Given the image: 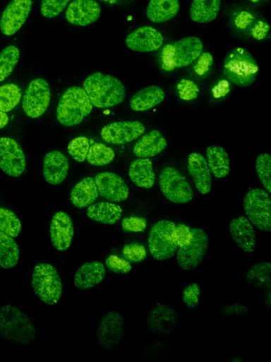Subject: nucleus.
<instances>
[{
	"mask_svg": "<svg viewBox=\"0 0 271 362\" xmlns=\"http://www.w3.org/2000/svg\"><path fill=\"white\" fill-rule=\"evenodd\" d=\"M92 105L83 88H68L61 96L56 107V118L65 127L79 124L92 111Z\"/></svg>",
	"mask_w": 271,
	"mask_h": 362,
	"instance_id": "20e7f679",
	"label": "nucleus"
},
{
	"mask_svg": "<svg viewBox=\"0 0 271 362\" xmlns=\"http://www.w3.org/2000/svg\"><path fill=\"white\" fill-rule=\"evenodd\" d=\"M31 284L34 293L44 303L54 305L60 300L62 281L52 264L44 262L36 264L32 273Z\"/></svg>",
	"mask_w": 271,
	"mask_h": 362,
	"instance_id": "423d86ee",
	"label": "nucleus"
},
{
	"mask_svg": "<svg viewBox=\"0 0 271 362\" xmlns=\"http://www.w3.org/2000/svg\"><path fill=\"white\" fill-rule=\"evenodd\" d=\"M122 255L126 260L131 262H140L143 261L147 252L145 247L138 243L126 245L122 250Z\"/></svg>",
	"mask_w": 271,
	"mask_h": 362,
	"instance_id": "79ce46f5",
	"label": "nucleus"
},
{
	"mask_svg": "<svg viewBox=\"0 0 271 362\" xmlns=\"http://www.w3.org/2000/svg\"><path fill=\"white\" fill-rule=\"evenodd\" d=\"M229 229L231 236L242 250L251 252L255 247V232L252 223L245 216L230 221Z\"/></svg>",
	"mask_w": 271,
	"mask_h": 362,
	"instance_id": "5701e85b",
	"label": "nucleus"
},
{
	"mask_svg": "<svg viewBox=\"0 0 271 362\" xmlns=\"http://www.w3.org/2000/svg\"><path fill=\"white\" fill-rule=\"evenodd\" d=\"M104 1H109V2H113V1H114L115 0H104Z\"/></svg>",
	"mask_w": 271,
	"mask_h": 362,
	"instance_id": "864d4df0",
	"label": "nucleus"
},
{
	"mask_svg": "<svg viewBox=\"0 0 271 362\" xmlns=\"http://www.w3.org/2000/svg\"><path fill=\"white\" fill-rule=\"evenodd\" d=\"M105 274V267L102 262H85L76 271L73 279L74 285L80 290L92 288L102 282Z\"/></svg>",
	"mask_w": 271,
	"mask_h": 362,
	"instance_id": "b1692460",
	"label": "nucleus"
},
{
	"mask_svg": "<svg viewBox=\"0 0 271 362\" xmlns=\"http://www.w3.org/2000/svg\"><path fill=\"white\" fill-rule=\"evenodd\" d=\"M146 226V220L141 217L130 216L124 218L121 221V228L125 232H143L145 230Z\"/></svg>",
	"mask_w": 271,
	"mask_h": 362,
	"instance_id": "49530a36",
	"label": "nucleus"
},
{
	"mask_svg": "<svg viewBox=\"0 0 271 362\" xmlns=\"http://www.w3.org/2000/svg\"><path fill=\"white\" fill-rule=\"evenodd\" d=\"M49 233L52 243L59 251L68 250L74 233L73 221L64 211L56 212L50 222Z\"/></svg>",
	"mask_w": 271,
	"mask_h": 362,
	"instance_id": "aec40b11",
	"label": "nucleus"
},
{
	"mask_svg": "<svg viewBox=\"0 0 271 362\" xmlns=\"http://www.w3.org/2000/svg\"><path fill=\"white\" fill-rule=\"evenodd\" d=\"M229 85L226 81H219L212 89L214 97L220 98L226 95L229 92Z\"/></svg>",
	"mask_w": 271,
	"mask_h": 362,
	"instance_id": "8fccbe9b",
	"label": "nucleus"
},
{
	"mask_svg": "<svg viewBox=\"0 0 271 362\" xmlns=\"http://www.w3.org/2000/svg\"><path fill=\"white\" fill-rule=\"evenodd\" d=\"M220 313L224 317L245 316L250 314V310L242 303H233L224 306Z\"/></svg>",
	"mask_w": 271,
	"mask_h": 362,
	"instance_id": "09e8293b",
	"label": "nucleus"
},
{
	"mask_svg": "<svg viewBox=\"0 0 271 362\" xmlns=\"http://www.w3.org/2000/svg\"><path fill=\"white\" fill-rule=\"evenodd\" d=\"M179 7V0H150L146 8V16L152 23H164L176 16Z\"/></svg>",
	"mask_w": 271,
	"mask_h": 362,
	"instance_id": "c85d7f7f",
	"label": "nucleus"
},
{
	"mask_svg": "<svg viewBox=\"0 0 271 362\" xmlns=\"http://www.w3.org/2000/svg\"><path fill=\"white\" fill-rule=\"evenodd\" d=\"M22 96L20 88L14 83L0 86V111L7 112L19 103Z\"/></svg>",
	"mask_w": 271,
	"mask_h": 362,
	"instance_id": "e433bc0d",
	"label": "nucleus"
},
{
	"mask_svg": "<svg viewBox=\"0 0 271 362\" xmlns=\"http://www.w3.org/2000/svg\"><path fill=\"white\" fill-rule=\"evenodd\" d=\"M83 89L92 106L98 108H108L120 104L126 93L125 86L118 78L100 71L85 78Z\"/></svg>",
	"mask_w": 271,
	"mask_h": 362,
	"instance_id": "f257e3e1",
	"label": "nucleus"
},
{
	"mask_svg": "<svg viewBox=\"0 0 271 362\" xmlns=\"http://www.w3.org/2000/svg\"><path fill=\"white\" fill-rule=\"evenodd\" d=\"M187 170L193 178L195 186L201 194L211 190L212 176L205 158L199 153H192L188 157Z\"/></svg>",
	"mask_w": 271,
	"mask_h": 362,
	"instance_id": "4be33fe9",
	"label": "nucleus"
},
{
	"mask_svg": "<svg viewBox=\"0 0 271 362\" xmlns=\"http://www.w3.org/2000/svg\"><path fill=\"white\" fill-rule=\"evenodd\" d=\"M221 0H193L190 18L195 23H207L215 20L219 11Z\"/></svg>",
	"mask_w": 271,
	"mask_h": 362,
	"instance_id": "2f4dec72",
	"label": "nucleus"
},
{
	"mask_svg": "<svg viewBox=\"0 0 271 362\" xmlns=\"http://www.w3.org/2000/svg\"><path fill=\"white\" fill-rule=\"evenodd\" d=\"M159 185L164 196L170 202L186 204L193 197L192 187L186 177L175 168H164L159 175Z\"/></svg>",
	"mask_w": 271,
	"mask_h": 362,
	"instance_id": "1a4fd4ad",
	"label": "nucleus"
},
{
	"mask_svg": "<svg viewBox=\"0 0 271 362\" xmlns=\"http://www.w3.org/2000/svg\"><path fill=\"white\" fill-rule=\"evenodd\" d=\"M167 142L162 133L152 129L144 134L133 146V154L138 158L153 157L161 153Z\"/></svg>",
	"mask_w": 271,
	"mask_h": 362,
	"instance_id": "393cba45",
	"label": "nucleus"
},
{
	"mask_svg": "<svg viewBox=\"0 0 271 362\" xmlns=\"http://www.w3.org/2000/svg\"><path fill=\"white\" fill-rule=\"evenodd\" d=\"M258 64L253 54L243 47L230 50L223 62V74L226 78L239 87L252 85L258 74Z\"/></svg>",
	"mask_w": 271,
	"mask_h": 362,
	"instance_id": "7ed1b4c3",
	"label": "nucleus"
},
{
	"mask_svg": "<svg viewBox=\"0 0 271 362\" xmlns=\"http://www.w3.org/2000/svg\"><path fill=\"white\" fill-rule=\"evenodd\" d=\"M244 211L249 221L259 230L271 231V198L260 188L249 190L243 200Z\"/></svg>",
	"mask_w": 271,
	"mask_h": 362,
	"instance_id": "0eeeda50",
	"label": "nucleus"
},
{
	"mask_svg": "<svg viewBox=\"0 0 271 362\" xmlns=\"http://www.w3.org/2000/svg\"><path fill=\"white\" fill-rule=\"evenodd\" d=\"M19 257V248L13 238L0 232V267L13 268L17 265Z\"/></svg>",
	"mask_w": 271,
	"mask_h": 362,
	"instance_id": "473e14b6",
	"label": "nucleus"
},
{
	"mask_svg": "<svg viewBox=\"0 0 271 362\" xmlns=\"http://www.w3.org/2000/svg\"><path fill=\"white\" fill-rule=\"evenodd\" d=\"M86 214L88 217L92 221L103 224L112 225L121 218L122 209L116 204L102 202L90 205Z\"/></svg>",
	"mask_w": 271,
	"mask_h": 362,
	"instance_id": "c756f323",
	"label": "nucleus"
},
{
	"mask_svg": "<svg viewBox=\"0 0 271 362\" xmlns=\"http://www.w3.org/2000/svg\"><path fill=\"white\" fill-rule=\"evenodd\" d=\"M101 8L95 0H73L68 6L66 19L77 26H87L98 20Z\"/></svg>",
	"mask_w": 271,
	"mask_h": 362,
	"instance_id": "a211bd4d",
	"label": "nucleus"
},
{
	"mask_svg": "<svg viewBox=\"0 0 271 362\" xmlns=\"http://www.w3.org/2000/svg\"><path fill=\"white\" fill-rule=\"evenodd\" d=\"M70 0H41L40 13L47 18H53L59 16Z\"/></svg>",
	"mask_w": 271,
	"mask_h": 362,
	"instance_id": "a19ab883",
	"label": "nucleus"
},
{
	"mask_svg": "<svg viewBox=\"0 0 271 362\" xmlns=\"http://www.w3.org/2000/svg\"><path fill=\"white\" fill-rule=\"evenodd\" d=\"M208 243V236L203 229H191L190 240L176 250V260L179 266L185 271L196 268L207 252Z\"/></svg>",
	"mask_w": 271,
	"mask_h": 362,
	"instance_id": "9d476101",
	"label": "nucleus"
},
{
	"mask_svg": "<svg viewBox=\"0 0 271 362\" xmlns=\"http://www.w3.org/2000/svg\"><path fill=\"white\" fill-rule=\"evenodd\" d=\"M145 131V126L138 121H121L105 125L100 135L102 140L108 144L121 145L136 139Z\"/></svg>",
	"mask_w": 271,
	"mask_h": 362,
	"instance_id": "4468645a",
	"label": "nucleus"
},
{
	"mask_svg": "<svg viewBox=\"0 0 271 362\" xmlns=\"http://www.w3.org/2000/svg\"><path fill=\"white\" fill-rule=\"evenodd\" d=\"M20 58V50L15 45H8L0 52V82L13 71Z\"/></svg>",
	"mask_w": 271,
	"mask_h": 362,
	"instance_id": "f704fd0d",
	"label": "nucleus"
},
{
	"mask_svg": "<svg viewBox=\"0 0 271 362\" xmlns=\"http://www.w3.org/2000/svg\"><path fill=\"white\" fill-rule=\"evenodd\" d=\"M207 163L210 173L217 178H223L230 171L228 153L221 146L212 145L206 150Z\"/></svg>",
	"mask_w": 271,
	"mask_h": 362,
	"instance_id": "7c9ffc66",
	"label": "nucleus"
},
{
	"mask_svg": "<svg viewBox=\"0 0 271 362\" xmlns=\"http://www.w3.org/2000/svg\"><path fill=\"white\" fill-rule=\"evenodd\" d=\"M175 223L161 220L150 228L147 247L152 257L159 262L167 260L175 255L178 248L173 237Z\"/></svg>",
	"mask_w": 271,
	"mask_h": 362,
	"instance_id": "6e6552de",
	"label": "nucleus"
},
{
	"mask_svg": "<svg viewBox=\"0 0 271 362\" xmlns=\"http://www.w3.org/2000/svg\"><path fill=\"white\" fill-rule=\"evenodd\" d=\"M165 98L164 90L158 86H150L136 93L130 100V107L136 112L148 110L162 103Z\"/></svg>",
	"mask_w": 271,
	"mask_h": 362,
	"instance_id": "a878e982",
	"label": "nucleus"
},
{
	"mask_svg": "<svg viewBox=\"0 0 271 362\" xmlns=\"http://www.w3.org/2000/svg\"><path fill=\"white\" fill-rule=\"evenodd\" d=\"M173 237L178 247L183 246L191 239V228L183 223L176 225L173 232Z\"/></svg>",
	"mask_w": 271,
	"mask_h": 362,
	"instance_id": "de8ad7c7",
	"label": "nucleus"
},
{
	"mask_svg": "<svg viewBox=\"0 0 271 362\" xmlns=\"http://www.w3.org/2000/svg\"><path fill=\"white\" fill-rule=\"evenodd\" d=\"M105 264L110 271L117 274H128L132 268L128 260L114 255L107 257Z\"/></svg>",
	"mask_w": 271,
	"mask_h": 362,
	"instance_id": "c03bdc74",
	"label": "nucleus"
},
{
	"mask_svg": "<svg viewBox=\"0 0 271 362\" xmlns=\"http://www.w3.org/2000/svg\"><path fill=\"white\" fill-rule=\"evenodd\" d=\"M98 195L95 179L86 177L73 187L70 194V199L73 206L81 209L94 203Z\"/></svg>",
	"mask_w": 271,
	"mask_h": 362,
	"instance_id": "cd10ccee",
	"label": "nucleus"
},
{
	"mask_svg": "<svg viewBox=\"0 0 271 362\" xmlns=\"http://www.w3.org/2000/svg\"><path fill=\"white\" fill-rule=\"evenodd\" d=\"M21 230L22 224L17 216L9 209L0 207V232L16 238Z\"/></svg>",
	"mask_w": 271,
	"mask_h": 362,
	"instance_id": "4c0bfd02",
	"label": "nucleus"
},
{
	"mask_svg": "<svg viewBox=\"0 0 271 362\" xmlns=\"http://www.w3.org/2000/svg\"><path fill=\"white\" fill-rule=\"evenodd\" d=\"M255 170L265 191L271 193V156L269 153H263L258 156L255 160Z\"/></svg>",
	"mask_w": 271,
	"mask_h": 362,
	"instance_id": "58836bf2",
	"label": "nucleus"
},
{
	"mask_svg": "<svg viewBox=\"0 0 271 362\" xmlns=\"http://www.w3.org/2000/svg\"><path fill=\"white\" fill-rule=\"evenodd\" d=\"M125 335V322L116 311L104 315L98 326L97 338L105 349L113 350L120 345Z\"/></svg>",
	"mask_w": 271,
	"mask_h": 362,
	"instance_id": "f8f14e48",
	"label": "nucleus"
},
{
	"mask_svg": "<svg viewBox=\"0 0 271 362\" xmlns=\"http://www.w3.org/2000/svg\"><path fill=\"white\" fill-rule=\"evenodd\" d=\"M88 139L83 136L71 140L67 147L69 155L77 162H83L87 157L90 148Z\"/></svg>",
	"mask_w": 271,
	"mask_h": 362,
	"instance_id": "ea45409f",
	"label": "nucleus"
},
{
	"mask_svg": "<svg viewBox=\"0 0 271 362\" xmlns=\"http://www.w3.org/2000/svg\"><path fill=\"white\" fill-rule=\"evenodd\" d=\"M162 33L152 26L136 28L126 37L125 43L131 50L138 52H151L157 50L163 44Z\"/></svg>",
	"mask_w": 271,
	"mask_h": 362,
	"instance_id": "dca6fc26",
	"label": "nucleus"
},
{
	"mask_svg": "<svg viewBox=\"0 0 271 362\" xmlns=\"http://www.w3.org/2000/svg\"><path fill=\"white\" fill-rule=\"evenodd\" d=\"M51 98L49 85L46 80L36 78L32 80L23 98L22 108L30 118H37L47 110Z\"/></svg>",
	"mask_w": 271,
	"mask_h": 362,
	"instance_id": "9b49d317",
	"label": "nucleus"
},
{
	"mask_svg": "<svg viewBox=\"0 0 271 362\" xmlns=\"http://www.w3.org/2000/svg\"><path fill=\"white\" fill-rule=\"evenodd\" d=\"M212 64L211 58L200 59L197 66L195 67V71L197 74L201 76L207 72L209 69L210 66Z\"/></svg>",
	"mask_w": 271,
	"mask_h": 362,
	"instance_id": "3c124183",
	"label": "nucleus"
},
{
	"mask_svg": "<svg viewBox=\"0 0 271 362\" xmlns=\"http://www.w3.org/2000/svg\"><path fill=\"white\" fill-rule=\"evenodd\" d=\"M8 122V117L6 112L0 111V129L4 128Z\"/></svg>",
	"mask_w": 271,
	"mask_h": 362,
	"instance_id": "603ef678",
	"label": "nucleus"
},
{
	"mask_svg": "<svg viewBox=\"0 0 271 362\" xmlns=\"http://www.w3.org/2000/svg\"><path fill=\"white\" fill-rule=\"evenodd\" d=\"M0 335L19 345H29L37 332L30 319L18 308L11 305L0 307Z\"/></svg>",
	"mask_w": 271,
	"mask_h": 362,
	"instance_id": "f03ea898",
	"label": "nucleus"
},
{
	"mask_svg": "<svg viewBox=\"0 0 271 362\" xmlns=\"http://www.w3.org/2000/svg\"><path fill=\"white\" fill-rule=\"evenodd\" d=\"M25 156L18 142L10 137L0 138V168L6 175L18 177L25 171Z\"/></svg>",
	"mask_w": 271,
	"mask_h": 362,
	"instance_id": "ddd939ff",
	"label": "nucleus"
},
{
	"mask_svg": "<svg viewBox=\"0 0 271 362\" xmlns=\"http://www.w3.org/2000/svg\"><path fill=\"white\" fill-rule=\"evenodd\" d=\"M177 90L179 98L183 100L195 99L200 91L198 86L192 81L182 78L177 83Z\"/></svg>",
	"mask_w": 271,
	"mask_h": 362,
	"instance_id": "37998d69",
	"label": "nucleus"
},
{
	"mask_svg": "<svg viewBox=\"0 0 271 362\" xmlns=\"http://www.w3.org/2000/svg\"><path fill=\"white\" fill-rule=\"evenodd\" d=\"M201 289L197 283L188 285L183 291L182 300L188 308H195L199 304Z\"/></svg>",
	"mask_w": 271,
	"mask_h": 362,
	"instance_id": "a18cd8bd",
	"label": "nucleus"
},
{
	"mask_svg": "<svg viewBox=\"0 0 271 362\" xmlns=\"http://www.w3.org/2000/svg\"><path fill=\"white\" fill-rule=\"evenodd\" d=\"M203 49L202 40L194 36L183 37L167 44L160 53L162 69L172 71L186 66L200 56Z\"/></svg>",
	"mask_w": 271,
	"mask_h": 362,
	"instance_id": "39448f33",
	"label": "nucleus"
},
{
	"mask_svg": "<svg viewBox=\"0 0 271 362\" xmlns=\"http://www.w3.org/2000/svg\"><path fill=\"white\" fill-rule=\"evenodd\" d=\"M128 175L131 180L138 187L149 189L155 181L152 163L147 158H139L130 164Z\"/></svg>",
	"mask_w": 271,
	"mask_h": 362,
	"instance_id": "bb28decb",
	"label": "nucleus"
},
{
	"mask_svg": "<svg viewBox=\"0 0 271 362\" xmlns=\"http://www.w3.org/2000/svg\"><path fill=\"white\" fill-rule=\"evenodd\" d=\"M114 156V151L111 147L95 143L90 146L86 159L92 165L102 166L113 161Z\"/></svg>",
	"mask_w": 271,
	"mask_h": 362,
	"instance_id": "c9c22d12",
	"label": "nucleus"
},
{
	"mask_svg": "<svg viewBox=\"0 0 271 362\" xmlns=\"http://www.w3.org/2000/svg\"><path fill=\"white\" fill-rule=\"evenodd\" d=\"M179 316L171 308L165 305H159L153 308L147 317L150 329L156 334L169 336L177 328Z\"/></svg>",
	"mask_w": 271,
	"mask_h": 362,
	"instance_id": "6ab92c4d",
	"label": "nucleus"
},
{
	"mask_svg": "<svg viewBox=\"0 0 271 362\" xmlns=\"http://www.w3.org/2000/svg\"><path fill=\"white\" fill-rule=\"evenodd\" d=\"M94 179L99 194L104 199L121 202L128 198V187L119 175L111 172H102L97 174Z\"/></svg>",
	"mask_w": 271,
	"mask_h": 362,
	"instance_id": "f3484780",
	"label": "nucleus"
},
{
	"mask_svg": "<svg viewBox=\"0 0 271 362\" xmlns=\"http://www.w3.org/2000/svg\"><path fill=\"white\" fill-rule=\"evenodd\" d=\"M43 176L52 185L61 183L67 177L69 163L67 157L60 151L48 152L43 159Z\"/></svg>",
	"mask_w": 271,
	"mask_h": 362,
	"instance_id": "412c9836",
	"label": "nucleus"
},
{
	"mask_svg": "<svg viewBox=\"0 0 271 362\" xmlns=\"http://www.w3.org/2000/svg\"><path fill=\"white\" fill-rule=\"evenodd\" d=\"M271 263L263 262L254 264L246 272L248 284L258 287H270L271 283Z\"/></svg>",
	"mask_w": 271,
	"mask_h": 362,
	"instance_id": "72a5a7b5",
	"label": "nucleus"
},
{
	"mask_svg": "<svg viewBox=\"0 0 271 362\" xmlns=\"http://www.w3.org/2000/svg\"><path fill=\"white\" fill-rule=\"evenodd\" d=\"M32 6V0H11L1 16V32L6 36L17 33L28 18Z\"/></svg>",
	"mask_w": 271,
	"mask_h": 362,
	"instance_id": "2eb2a0df",
	"label": "nucleus"
}]
</instances>
